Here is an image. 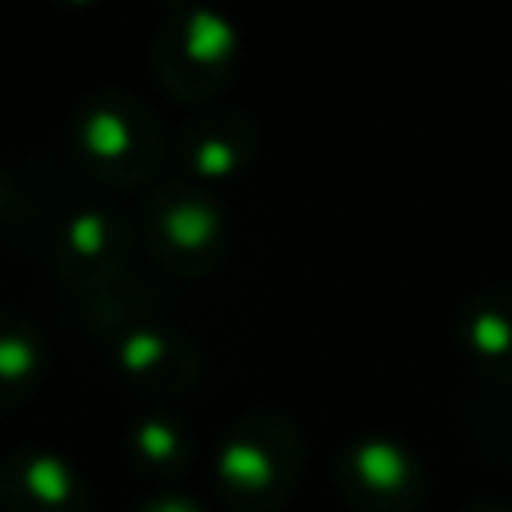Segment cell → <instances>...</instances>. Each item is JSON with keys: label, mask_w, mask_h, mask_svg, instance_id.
Listing matches in <instances>:
<instances>
[{"label": "cell", "mask_w": 512, "mask_h": 512, "mask_svg": "<svg viewBox=\"0 0 512 512\" xmlns=\"http://www.w3.org/2000/svg\"><path fill=\"white\" fill-rule=\"evenodd\" d=\"M300 436L276 416H252L220 448L216 484L232 512H276L300 480Z\"/></svg>", "instance_id": "1"}, {"label": "cell", "mask_w": 512, "mask_h": 512, "mask_svg": "<svg viewBox=\"0 0 512 512\" xmlns=\"http://www.w3.org/2000/svg\"><path fill=\"white\" fill-rule=\"evenodd\" d=\"M336 488L356 512H416L424 468L396 440H360L336 464Z\"/></svg>", "instance_id": "2"}, {"label": "cell", "mask_w": 512, "mask_h": 512, "mask_svg": "<svg viewBox=\"0 0 512 512\" xmlns=\"http://www.w3.org/2000/svg\"><path fill=\"white\" fill-rule=\"evenodd\" d=\"M0 504L8 512H92L84 480L44 452H24L0 464Z\"/></svg>", "instance_id": "3"}, {"label": "cell", "mask_w": 512, "mask_h": 512, "mask_svg": "<svg viewBox=\"0 0 512 512\" xmlns=\"http://www.w3.org/2000/svg\"><path fill=\"white\" fill-rule=\"evenodd\" d=\"M40 364H44V352H40L36 328L16 312H0V412H8L32 392Z\"/></svg>", "instance_id": "4"}, {"label": "cell", "mask_w": 512, "mask_h": 512, "mask_svg": "<svg viewBox=\"0 0 512 512\" xmlns=\"http://www.w3.org/2000/svg\"><path fill=\"white\" fill-rule=\"evenodd\" d=\"M76 136H80V148H84V156H88V164H92L96 172H104V176H124L120 168L132 164L128 156H132V136H136V132H132V120L124 116L120 104H112V100L88 104L84 116H80Z\"/></svg>", "instance_id": "5"}, {"label": "cell", "mask_w": 512, "mask_h": 512, "mask_svg": "<svg viewBox=\"0 0 512 512\" xmlns=\"http://www.w3.org/2000/svg\"><path fill=\"white\" fill-rule=\"evenodd\" d=\"M108 252H112V220L96 212H80L60 232L56 264L68 280H88L96 268H108Z\"/></svg>", "instance_id": "6"}, {"label": "cell", "mask_w": 512, "mask_h": 512, "mask_svg": "<svg viewBox=\"0 0 512 512\" xmlns=\"http://www.w3.org/2000/svg\"><path fill=\"white\" fill-rule=\"evenodd\" d=\"M136 456L152 472H176L188 460V440L180 428H172L164 420H148L136 428Z\"/></svg>", "instance_id": "7"}, {"label": "cell", "mask_w": 512, "mask_h": 512, "mask_svg": "<svg viewBox=\"0 0 512 512\" xmlns=\"http://www.w3.org/2000/svg\"><path fill=\"white\" fill-rule=\"evenodd\" d=\"M136 512H204L192 496H180V492H164V496H152L144 500Z\"/></svg>", "instance_id": "8"}, {"label": "cell", "mask_w": 512, "mask_h": 512, "mask_svg": "<svg viewBox=\"0 0 512 512\" xmlns=\"http://www.w3.org/2000/svg\"><path fill=\"white\" fill-rule=\"evenodd\" d=\"M12 204H16V184H12V176L0 168V220L12 212Z\"/></svg>", "instance_id": "9"}, {"label": "cell", "mask_w": 512, "mask_h": 512, "mask_svg": "<svg viewBox=\"0 0 512 512\" xmlns=\"http://www.w3.org/2000/svg\"><path fill=\"white\" fill-rule=\"evenodd\" d=\"M464 512H512L504 500H472Z\"/></svg>", "instance_id": "10"}, {"label": "cell", "mask_w": 512, "mask_h": 512, "mask_svg": "<svg viewBox=\"0 0 512 512\" xmlns=\"http://www.w3.org/2000/svg\"><path fill=\"white\" fill-rule=\"evenodd\" d=\"M76 4H80V0H76Z\"/></svg>", "instance_id": "11"}]
</instances>
